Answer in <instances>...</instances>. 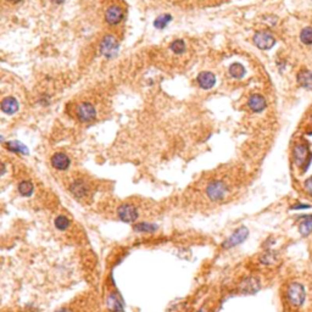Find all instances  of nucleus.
Wrapping results in <instances>:
<instances>
[{
	"mask_svg": "<svg viewBox=\"0 0 312 312\" xmlns=\"http://www.w3.org/2000/svg\"><path fill=\"white\" fill-rule=\"evenodd\" d=\"M105 20L109 24H119L123 20V10L117 5H112L105 12Z\"/></svg>",
	"mask_w": 312,
	"mask_h": 312,
	"instance_id": "nucleus-10",
	"label": "nucleus"
},
{
	"mask_svg": "<svg viewBox=\"0 0 312 312\" xmlns=\"http://www.w3.org/2000/svg\"><path fill=\"white\" fill-rule=\"evenodd\" d=\"M51 165L54 168L59 169V171H65L71 165V160L70 157L64 153H56L51 157Z\"/></svg>",
	"mask_w": 312,
	"mask_h": 312,
	"instance_id": "nucleus-13",
	"label": "nucleus"
},
{
	"mask_svg": "<svg viewBox=\"0 0 312 312\" xmlns=\"http://www.w3.org/2000/svg\"><path fill=\"white\" fill-rule=\"evenodd\" d=\"M5 172H6V165H5L4 162L0 161V176H2Z\"/></svg>",
	"mask_w": 312,
	"mask_h": 312,
	"instance_id": "nucleus-29",
	"label": "nucleus"
},
{
	"mask_svg": "<svg viewBox=\"0 0 312 312\" xmlns=\"http://www.w3.org/2000/svg\"><path fill=\"white\" fill-rule=\"evenodd\" d=\"M248 106L251 111L254 112H261L266 109V100L260 94H254L250 96L248 101Z\"/></svg>",
	"mask_w": 312,
	"mask_h": 312,
	"instance_id": "nucleus-15",
	"label": "nucleus"
},
{
	"mask_svg": "<svg viewBox=\"0 0 312 312\" xmlns=\"http://www.w3.org/2000/svg\"><path fill=\"white\" fill-rule=\"evenodd\" d=\"M70 191H71V193L73 194L77 199H82V198H86V196L88 195L89 187L84 181H82V179H77V181H74L73 183L71 184Z\"/></svg>",
	"mask_w": 312,
	"mask_h": 312,
	"instance_id": "nucleus-11",
	"label": "nucleus"
},
{
	"mask_svg": "<svg viewBox=\"0 0 312 312\" xmlns=\"http://www.w3.org/2000/svg\"><path fill=\"white\" fill-rule=\"evenodd\" d=\"M100 52L106 59H112L119 52V42L114 36H105L100 43Z\"/></svg>",
	"mask_w": 312,
	"mask_h": 312,
	"instance_id": "nucleus-3",
	"label": "nucleus"
},
{
	"mask_svg": "<svg viewBox=\"0 0 312 312\" xmlns=\"http://www.w3.org/2000/svg\"><path fill=\"white\" fill-rule=\"evenodd\" d=\"M107 308L111 312H122L123 311V300L119 293H111L107 298Z\"/></svg>",
	"mask_w": 312,
	"mask_h": 312,
	"instance_id": "nucleus-14",
	"label": "nucleus"
},
{
	"mask_svg": "<svg viewBox=\"0 0 312 312\" xmlns=\"http://www.w3.org/2000/svg\"><path fill=\"white\" fill-rule=\"evenodd\" d=\"M34 192V186L29 181H22L19 184V193L22 196H31Z\"/></svg>",
	"mask_w": 312,
	"mask_h": 312,
	"instance_id": "nucleus-21",
	"label": "nucleus"
},
{
	"mask_svg": "<svg viewBox=\"0 0 312 312\" xmlns=\"http://www.w3.org/2000/svg\"><path fill=\"white\" fill-rule=\"evenodd\" d=\"M254 43L261 50H269L276 44V39L269 32L259 31L254 36Z\"/></svg>",
	"mask_w": 312,
	"mask_h": 312,
	"instance_id": "nucleus-4",
	"label": "nucleus"
},
{
	"mask_svg": "<svg viewBox=\"0 0 312 312\" xmlns=\"http://www.w3.org/2000/svg\"><path fill=\"white\" fill-rule=\"evenodd\" d=\"M169 49H171V50L173 51L174 54L181 55V54H183L184 51H186L187 46H186V43H184L183 39H176V41L172 42Z\"/></svg>",
	"mask_w": 312,
	"mask_h": 312,
	"instance_id": "nucleus-25",
	"label": "nucleus"
},
{
	"mask_svg": "<svg viewBox=\"0 0 312 312\" xmlns=\"http://www.w3.org/2000/svg\"><path fill=\"white\" fill-rule=\"evenodd\" d=\"M228 194V187L222 181H214L206 187V195L212 201H221Z\"/></svg>",
	"mask_w": 312,
	"mask_h": 312,
	"instance_id": "nucleus-1",
	"label": "nucleus"
},
{
	"mask_svg": "<svg viewBox=\"0 0 312 312\" xmlns=\"http://www.w3.org/2000/svg\"><path fill=\"white\" fill-rule=\"evenodd\" d=\"M293 157L294 162H295L298 166H308L312 155L310 154V150H309L308 146L304 145V144H296V145L294 146Z\"/></svg>",
	"mask_w": 312,
	"mask_h": 312,
	"instance_id": "nucleus-7",
	"label": "nucleus"
},
{
	"mask_svg": "<svg viewBox=\"0 0 312 312\" xmlns=\"http://www.w3.org/2000/svg\"><path fill=\"white\" fill-rule=\"evenodd\" d=\"M7 1H11V2H19L20 0H7Z\"/></svg>",
	"mask_w": 312,
	"mask_h": 312,
	"instance_id": "nucleus-33",
	"label": "nucleus"
},
{
	"mask_svg": "<svg viewBox=\"0 0 312 312\" xmlns=\"http://www.w3.org/2000/svg\"><path fill=\"white\" fill-rule=\"evenodd\" d=\"M287 296L291 305L301 306L305 301V288L300 283H291L287 290Z\"/></svg>",
	"mask_w": 312,
	"mask_h": 312,
	"instance_id": "nucleus-2",
	"label": "nucleus"
},
{
	"mask_svg": "<svg viewBox=\"0 0 312 312\" xmlns=\"http://www.w3.org/2000/svg\"><path fill=\"white\" fill-rule=\"evenodd\" d=\"M248 236H249V229L246 228V227H239V228L236 229L234 233L232 234V236L229 237L226 241H224L222 246H223L224 249L234 248V246L243 243V241L248 238Z\"/></svg>",
	"mask_w": 312,
	"mask_h": 312,
	"instance_id": "nucleus-6",
	"label": "nucleus"
},
{
	"mask_svg": "<svg viewBox=\"0 0 312 312\" xmlns=\"http://www.w3.org/2000/svg\"><path fill=\"white\" fill-rule=\"evenodd\" d=\"M0 107H1L2 112H5V114L14 115L15 112H17L20 105H19V101H17V99H15L14 96H7V98H5L4 100L1 101Z\"/></svg>",
	"mask_w": 312,
	"mask_h": 312,
	"instance_id": "nucleus-16",
	"label": "nucleus"
},
{
	"mask_svg": "<svg viewBox=\"0 0 312 312\" xmlns=\"http://www.w3.org/2000/svg\"><path fill=\"white\" fill-rule=\"evenodd\" d=\"M7 150L12 151L15 154H21V155H28V149L24 144H22L21 142L19 141H11V142H7L5 144Z\"/></svg>",
	"mask_w": 312,
	"mask_h": 312,
	"instance_id": "nucleus-18",
	"label": "nucleus"
},
{
	"mask_svg": "<svg viewBox=\"0 0 312 312\" xmlns=\"http://www.w3.org/2000/svg\"><path fill=\"white\" fill-rule=\"evenodd\" d=\"M198 312H209V310H208V309L203 308V309H200V310H199Z\"/></svg>",
	"mask_w": 312,
	"mask_h": 312,
	"instance_id": "nucleus-32",
	"label": "nucleus"
},
{
	"mask_svg": "<svg viewBox=\"0 0 312 312\" xmlns=\"http://www.w3.org/2000/svg\"><path fill=\"white\" fill-rule=\"evenodd\" d=\"M229 74H231L233 78L240 79L241 77H244V74H245V69H244V66L241 64L236 62V64L231 65V67H229Z\"/></svg>",
	"mask_w": 312,
	"mask_h": 312,
	"instance_id": "nucleus-22",
	"label": "nucleus"
},
{
	"mask_svg": "<svg viewBox=\"0 0 312 312\" xmlns=\"http://www.w3.org/2000/svg\"><path fill=\"white\" fill-rule=\"evenodd\" d=\"M261 288V283L259 278L256 277H248L244 279L239 286V291L246 295H251V294H256Z\"/></svg>",
	"mask_w": 312,
	"mask_h": 312,
	"instance_id": "nucleus-9",
	"label": "nucleus"
},
{
	"mask_svg": "<svg viewBox=\"0 0 312 312\" xmlns=\"http://www.w3.org/2000/svg\"><path fill=\"white\" fill-rule=\"evenodd\" d=\"M0 142H4V138L1 136H0Z\"/></svg>",
	"mask_w": 312,
	"mask_h": 312,
	"instance_id": "nucleus-34",
	"label": "nucleus"
},
{
	"mask_svg": "<svg viewBox=\"0 0 312 312\" xmlns=\"http://www.w3.org/2000/svg\"><path fill=\"white\" fill-rule=\"evenodd\" d=\"M296 79H298V83L300 84L303 88L312 91V71H309V70H301L298 73V76H296Z\"/></svg>",
	"mask_w": 312,
	"mask_h": 312,
	"instance_id": "nucleus-17",
	"label": "nucleus"
},
{
	"mask_svg": "<svg viewBox=\"0 0 312 312\" xmlns=\"http://www.w3.org/2000/svg\"><path fill=\"white\" fill-rule=\"evenodd\" d=\"M54 224L59 231H66V229L71 226V222H70V219L67 218L66 216L60 215V216H57L56 218H55Z\"/></svg>",
	"mask_w": 312,
	"mask_h": 312,
	"instance_id": "nucleus-23",
	"label": "nucleus"
},
{
	"mask_svg": "<svg viewBox=\"0 0 312 312\" xmlns=\"http://www.w3.org/2000/svg\"><path fill=\"white\" fill-rule=\"evenodd\" d=\"M134 231L138 233H154L157 231V226L154 223H148V222H141V223L134 224Z\"/></svg>",
	"mask_w": 312,
	"mask_h": 312,
	"instance_id": "nucleus-20",
	"label": "nucleus"
},
{
	"mask_svg": "<svg viewBox=\"0 0 312 312\" xmlns=\"http://www.w3.org/2000/svg\"><path fill=\"white\" fill-rule=\"evenodd\" d=\"M300 41L303 42L306 46H311L312 44V28L310 27H306L301 31L300 33Z\"/></svg>",
	"mask_w": 312,
	"mask_h": 312,
	"instance_id": "nucleus-26",
	"label": "nucleus"
},
{
	"mask_svg": "<svg viewBox=\"0 0 312 312\" xmlns=\"http://www.w3.org/2000/svg\"><path fill=\"white\" fill-rule=\"evenodd\" d=\"M55 312H73V311L70 310V309H60V310H57Z\"/></svg>",
	"mask_w": 312,
	"mask_h": 312,
	"instance_id": "nucleus-30",
	"label": "nucleus"
},
{
	"mask_svg": "<svg viewBox=\"0 0 312 312\" xmlns=\"http://www.w3.org/2000/svg\"><path fill=\"white\" fill-rule=\"evenodd\" d=\"M299 232L303 237L310 236L312 232V215L304 217L303 221L299 224Z\"/></svg>",
	"mask_w": 312,
	"mask_h": 312,
	"instance_id": "nucleus-19",
	"label": "nucleus"
},
{
	"mask_svg": "<svg viewBox=\"0 0 312 312\" xmlns=\"http://www.w3.org/2000/svg\"><path fill=\"white\" fill-rule=\"evenodd\" d=\"M311 121H312V116H311Z\"/></svg>",
	"mask_w": 312,
	"mask_h": 312,
	"instance_id": "nucleus-35",
	"label": "nucleus"
},
{
	"mask_svg": "<svg viewBox=\"0 0 312 312\" xmlns=\"http://www.w3.org/2000/svg\"><path fill=\"white\" fill-rule=\"evenodd\" d=\"M117 215H119L120 219L126 222V223H133V222L137 221L139 216L138 210L132 204H123V205L120 206L117 209Z\"/></svg>",
	"mask_w": 312,
	"mask_h": 312,
	"instance_id": "nucleus-5",
	"label": "nucleus"
},
{
	"mask_svg": "<svg viewBox=\"0 0 312 312\" xmlns=\"http://www.w3.org/2000/svg\"><path fill=\"white\" fill-rule=\"evenodd\" d=\"M172 21V16L168 14H164L161 16H159L154 22V26L156 27L157 29H164L165 27H167V24Z\"/></svg>",
	"mask_w": 312,
	"mask_h": 312,
	"instance_id": "nucleus-24",
	"label": "nucleus"
},
{
	"mask_svg": "<svg viewBox=\"0 0 312 312\" xmlns=\"http://www.w3.org/2000/svg\"><path fill=\"white\" fill-rule=\"evenodd\" d=\"M196 81H198V84L200 88L203 89H211L212 87L216 84V76H215L212 72H209V71H204V72H200V73L198 74V78H196Z\"/></svg>",
	"mask_w": 312,
	"mask_h": 312,
	"instance_id": "nucleus-12",
	"label": "nucleus"
},
{
	"mask_svg": "<svg viewBox=\"0 0 312 312\" xmlns=\"http://www.w3.org/2000/svg\"><path fill=\"white\" fill-rule=\"evenodd\" d=\"M76 114L82 122H91L96 119V110L91 103H82L77 106Z\"/></svg>",
	"mask_w": 312,
	"mask_h": 312,
	"instance_id": "nucleus-8",
	"label": "nucleus"
},
{
	"mask_svg": "<svg viewBox=\"0 0 312 312\" xmlns=\"http://www.w3.org/2000/svg\"><path fill=\"white\" fill-rule=\"evenodd\" d=\"M304 187H305V191L308 192L310 195H312V177L311 178L306 179L305 183H304Z\"/></svg>",
	"mask_w": 312,
	"mask_h": 312,
	"instance_id": "nucleus-28",
	"label": "nucleus"
},
{
	"mask_svg": "<svg viewBox=\"0 0 312 312\" xmlns=\"http://www.w3.org/2000/svg\"><path fill=\"white\" fill-rule=\"evenodd\" d=\"M261 262L264 264H273L277 262L276 253H267L261 258Z\"/></svg>",
	"mask_w": 312,
	"mask_h": 312,
	"instance_id": "nucleus-27",
	"label": "nucleus"
},
{
	"mask_svg": "<svg viewBox=\"0 0 312 312\" xmlns=\"http://www.w3.org/2000/svg\"><path fill=\"white\" fill-rule=\"evenodd\" d=\"M52 2H55V4H62V2L65 1V0H51Z\"/></svg>",
	"mask_w": 312,
	"mask_h": 312,
	"instance_id": "nucleus-31",
	"label": "nucleus"
}]
</instances>
